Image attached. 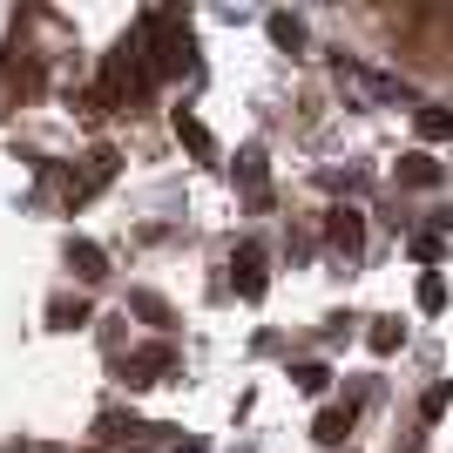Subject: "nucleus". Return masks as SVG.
Listing matches in <instances>:
<instances>
[{
	"mask_svg": "<svg viewBox=\"0 0 453 453\" xmlns=\"http://www.w3.org/2000/svg\"><path fill=\"white\" fill-rule=\"evenodd\" d=\"M237 291H244V298H257V291H265V271H257V250H244V257H237Z\"/></svg>",
	"mask_w": 453,
	"mask_h": 453,
	"instance_id": "1",
	"label": "nucleus"
},
{
	"mask_svg": "<svg viewBox=\"0 0 453 453\" xmlns=\"http://www.w3.org/2000/svg\"><path fill=\"white\" fill-rule=\"evenodd\" d=\"M345 426H352V413H325V419H319V440H325V447H339Z\"/></svg>",
	"mask_w": 453,
	"mask_h": 453,
	"instance_id": "2",
	"label": "nucleus"
}]
</instances>
